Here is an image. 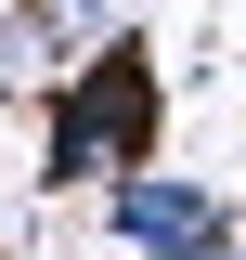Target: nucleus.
Instances as JSON below:
<instances>
[{"label":"nucleus","mask_w":246,"mask_h":260,"mask_svg":"<svg viewBox=\"0 0 246 260\" xmlns=\"http://www.w3.org/2000/svg\"><path fill=\"white\" fill-rule=\"evenodd\" d=\"M39 182H52V195H104V182H117V143H104V117H91L78 91L52 104V143H39Z\"/></svg>","instance_id":"7ed1b4c3"},{"label":"nucleus","mask_w":246,"mask_h":260,"mask_svg":"<svg viewBox=\"0 0 246 260\" xmlns=\"http://www.w3.org/2000/svg\"><path fill=\"white\" fill-rule=\"evenodd\" d=\"M208 260H246V234H233V247H208Z\"/></svg>","instance_id":"20e7f679"},{"label":"nucleus","mask_w":246,"mask_h":260,"mask_svg":"<svg viewBox=\"0 0 246 260\" xmlns=\"http://www.w3.org/2000/svg\"><path fill=\"white\" fill-rule=\"evenodd\" d=\"M91 221H104V247H130V260H208V247H233V195L194 182V169H117Z\"/></svg>","instance_id":"f257e3e1"},{"label":"nucleus","mask_w":246,"mask_h":260,"mask_svg":"<svg viewBox=\"0 0 246 260\" xmlns=\"http://www.w3.org/2000/svg\"><path fill=\"white\" fill-rule=\"evenodd\" d=\"M65 91H78V104L104 117V143H117V169H155V117H169V91H155V52H143V39H104V52L78 65Z\"/></svg>","instance_id":"f03ea898"}]
</instances>
